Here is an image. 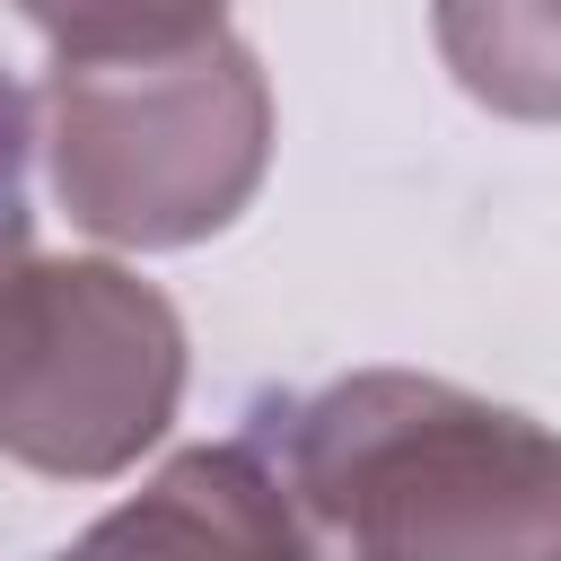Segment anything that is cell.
Segmentation results:
<instances>
[{
  "label": "cell",
  "mask_w": 561,
  "mask_h": 561,
  "mask_svg": "<svg viewBox=\"0 0 561 561\" xmlns=\"http://www.w3.org/2000/svg\"><path fill=\"white\" fill-rule=\"evenodd\" d=\"M254 438L342 561H561V430L473 386L351 368L263 403Z\"/></svg>",
  "instance_id": "cell-1"
},
{
  "label": "cell",
  "mask_w": 561,
  "mask_h": 561,
  "mask_svg": "<svg viewBox=\"0 0 561 561\" xmlns=\"http://www.w3.org/2000/svg\"><path fill=\"white\" fill-rule=\"evenodd\" d=\"M35 96L53 193L96 245H202L254 202L272 167V79L228 26L175 53L53 61Z\"/></svg>",
  "instance_id": "cell-2"
},
{
  "label": "cell",
  "mask_w": 561,
  "mask_h": 561,
  "mask_svg": "<svg viewBox=\"0 0 561 561\" xmlns=\"http://www.w3.org/2000/svg\"><path fill=\"white\" fill-rule=\"evenodd\" d=\"M184 403V316L105 254L0 263V456L44 482L131 473Z\"/></svg>",
  "instance_id": "cell-3"
},
{
  "label": "cell",
  "mask_w": 561,
  "mask_h": 561,
  "mask_svg": "<svg viewBox=\"0 0 561 561\" xmlns=\"http://www.w3.org/2000/svg\"><path fill=\"white\" fill-rule=\"evenodd\" d=\"M53 561H324V535L272 465V447L245 430L167 456L123 508H105Z\"/></svg>",
  "instance_id": "cell-4"
},
{
  "label": "cell",
  "mask_w": 561,
  "mask_h": 561,
  "mask_svg": "<svg viewBox=\"0 0 561 561\" xmlns=\"http://www.w3.org/2000/svg\"><path fill=\"white\" fill-rule=\"evenodd\" d=\"M438 61L508 123H561V0H430Z\"/></svg>",
  "instance_id": "cell-5"
},
{
  "label": "cell",
  "mask_w": 561,
  "mask_h": 561,
  "mask_svg": "<svg viewBox=\"0 0 561 561\" xmlns=\"http://www.w3.org/2000/svg\"><path fill=\"white\" fill-rule=\"evenodd\" d=\"M18 18L53 44V61H123L219 35L228 0H18Z\"/></svg>",
  "instance_id": "cell-6"
},
{
  "label": "cell",
  "mask_w": 561,
  "mask_h": 561,
  "mask_svg": "<svg viewBox=\"0 0 561 561\" xmlns=\"http://www.w3.org/2000/svg\"><path fill=\"white\" fill-rule=\"evenodd\" d=\"M35 140H44V96L0 70V263L35 254V202H26Z\"/></svg>",
  "instance_id": "cell-7"
}]
</instances>
